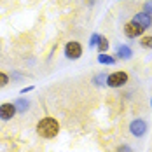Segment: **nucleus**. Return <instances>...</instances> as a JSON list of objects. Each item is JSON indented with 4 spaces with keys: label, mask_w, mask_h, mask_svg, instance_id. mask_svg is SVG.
Wrapping results in <instances>:
<instances>
[{
    "label": "nucleus",
    "mask_w": 152,
    "mask_h": 152,
    "mask_svg": "<svg viewBox=\"0 0 152 152\" xmlns=\"http://www.w3.org/2000/svg\"><path fill=\"white\" fill-rule=\"evenodd\" d=\"M60 133V122L54 117H44L37 122V135L42 138H54Z\"/></svg>",
    "instance_id": "nucleus-1"
},
{
    "label": "nucleus",
    "mask_w": 152,
    "mask_h": 152,
    "mask_svg": "<svg viewBox=\"0 0 152 152\" xmlns=\"http://www.w3.org/2000/svg\"><path fill=\"white\" fill-rule=\"evenodd\" d=\"M128 80H129L128 74H126V72H122V70H119V72H114V74L107 75L105 84L108 86V88H122Z\"/></svg>",
    "instance_id": "nucleus-2"
},
{
    "label": "nucleus",
    "mask_w": 152,
    "mask_h": 152,
    "mask_svg": "<svg viewBox=\"0 0 152 152\" xmlns=\"http://www.w3.org/2000/svg\"><path fill=\"white\" fill-rule=\"evenodd\" d=\"M80 54H82V46H80L79 42L70 40V42L65 46V56H66L68 60H79Z\"/></svg>",
    "instance_id": "nucleus-3"
},
{
    "label": "nucleus",
    "mask_w": 152,
    "mask_h": 152,
    "mask_svg": "<svg viewBox=\"0 0 152 152\" xmlns=\"http://www.w3.org/2000/svg\"><path fill=\"white\" fill-rule=\"evenodd\" d=\"M129 133L138 138L143 137L147 133V122L143 121V119H133V121L129 122Z\"/></svg>",
    "instance_id": "nucleus-4"
},
{
    "label": "nucleus",
    "mask_w": 152,
    "mask_h": 152,
    "mask_svg": "<svg viewBox=\"0 0 152 152\" xmlns=\"http://www.w3.org/2000/svg\"><path fill=\"white\" fill-rule=\"evenodd\" d=\"M143 28L142 26H138V25H135L133 21H129V23H126L124 25V33H126V37L128 39H137V37H142L143 35Z\"/></svg>",
    "instance_id": "nucleus-5"
},
{
    "label": "nucleus",
    "mask_w": 152,
    "mask_h": 152,
    "mask_svg": "<svg viewBox=\"0 0 152 152\" xmlns=\"http://www.w3.org/2000/svg\"><path fill=\"white\" fill-rule=\"evenodd\" d=\"M131 21L135 25H138V26H142L143 30H147V28H151V25H152V16L145 14V12H138V14L133 16Z\"/></svg>",
    "instance_id": "nucleus-6"
},
{
    "label": "nucleus",
    "mask_w": 152,
    "mask_h": 152,
    "mask_svg": "<svg viewBox=\"0 0 152 152\" xmlns=\"http://www.w3.org/2000/svg\"><path fill=\"white\" fill-rule=\"evenodd\" d=\"M16 112H18V110H16L14 103H2V105H0V119H2V121H9V119L14 117Z\"/></svg>",
    "instance_id": "nucleus-7"
},
{
    "label": "nucleus",
    "mask_w": 152,
    "mask_h": 152,
    "mask_svg": "<svg viewBox=\"0 0 152 152\" xmlns=\"http://www.w3.org/2000/svg\"><path fill=\"white\" fill-rule=\"evenodd\" d=\"M115 54H117V58H121V60H131V58H133V51H131L129 46H119L117 51H115Z\"/></svg>",
    "instance_id": "nucleus-8"
},
{
    "label": "nucleus",
    "mask_w": 152,
    "mask_h": 152,
    "mask_svg": "<svg viewBox=\"0 0 152 152\" xmlns=\"http://www.w3.org/2000/svg\"><path fill=\"white\" fill-rule=\"evenodd\" d=\"M14 107L18 112H26L28 110V107H30V102L26 100V98H18L14 102Z\"/></svg>",
    "instance_id": "nucleus-9"
},
{
    "label": "nucleus",
    "mask_w": 152,
    "mask_h": 152,
    "mask_svg": "<svg viewBox=\"0 0 152 152\" xmlns=\"http://www.w3.org/2000/svg\"><path fill=\"white\" fill-rule=\"evenodd\" d=\"M107 49H108V39L100 35V40H98V54H105Z\"/></svg>",
    "instance_id": "nucleus-10"
},
{
    "label": "nucleus",
    "mask_w": 152,
    "mask_h": 152,
    "mask_svg": "<svg viewBox=\"0 0 152 152\" xmlns=\"http://www.w3.org/2000/svg\"><path fill=\"white\" fill-rule=\"evenodd\" d=\"M98 63L100 65H114L115 58L110 56V54H98Z\"/></svg>",
    "instance_id": "nucleus-11"
},
{
    "label": "nucleus",
    "mask_w": 152,
    "mask_h": 152,
    "mask_svg": "<svg viewBox=\"0 0 152 152\" xmlns=\"http://www.w3.org/2000/svg\"><path fill=\"white\" fill-rule=\"evenodd\" d=\"M140 46L145 47V49H152V37L151 35H145L140 39Z\"/></svg>",
    "instance_id": "nucleus-12"
},
{
    "label": "nucleus",
    "mask_w": 152,
    "mask_h": 152,
    "mask_svg": "<svg viewBox=\"0 0 152 152\" xmlns=\"http://www.w3.org/2000/svg\"><path fill=\"white\" fill-rule=\"evenodd\" d=\"M7 84H9V75L4 74V72H0V88H5Z\"/></svg>",
    "instance_id": "nucleus-13"
},
{
    "label": "nucleus",
    "mask_w": 152,
    "mask_h": 152,
    "mask_svg": "<svg viewBox=\"0 0 152 152\" xmlns=\"http://www.w3.org/2000/svg\"><path fill=\"white\" fill-rule=\"evenodd\" d=\"M98 40H100V35H98V33H93L91 40H89V47H94L96 44H98Z\"/></svg>",
    "instance_id": "nucleus-14"
},
{
    "label": "nucleus",
    "mask_w": 152,
    "mask_h": 152,
    "mask_svg": "<svg viewBox=\"0 0 152 152\" xmlns=\"http://www.w3.org/2000/svg\"><path fill=\"white\" fill-rule=\"evenodd\" d=\"M143 12L149 14V16H152V0H149V2L143 5Z\"/></svg>",
    "instance_id": "nucleus-15"
},
{
    "label": "nucleus",
    "mask_w": 152,
    "mask_h": 152,
    "mask_svg": "<svg viewBox=\"0 0 152 152\" xmlns=\"http://www.w3.org/2000/svg\"><path fill=\"white\" fill-rule=\"evenodd\" d=\"M93 80H94V84H98V86H102V84H103L102 80H107V75H98V77H94Z\"/></svg>",
    "instance_id": "nucleus-16"
},
{
    "label": "nucleus",
    "mask_w": 152,
    "mask_h": 152,
    "mask_svg": "<svg viewBox=\"0 0 152 152\" xmlns=\"http://www.w3.org/2000/svg\"><path fill=\"white\" fill-rule=\"evenodd\" d=\"M117 152H133V151H131L129 145H121V147H117Z\"/></svg>",
    "instance_id": "nucleus-17"
},
{
    "label": "nucleus",
    "mask_w": 152,
    "mask_h": 152,
    "mask_svg": "<svg viewBox=\"0 0 152 152\" xmlns=\"http://www.w3.org/2000/svg\"><path fill=\"white\" fill-rule=\"evenodd\" d=\"M30 91H33V86H28V88H23V89H21V94H26V93H30Z\"/></svg>",
    "instance_id": "nucleus-18"
},
{
    "label": "nucleus",
    "mask_w": 152,
    "mask_h": 152,
    "mask_svg": "<svg viewBox=\"0 0 152 152\" xmlns=\"http://www.w3.org/2000/svg\"><path fill=\"white\" fill-rule=\"evenodd\" d=\"M151 105H152V100H151Z\"/></svg>",
    "instance_id": "nucleus-19"
}]
</instances>
